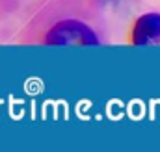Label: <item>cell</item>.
Listing matches in <instances>:
<instances>
[{"label":"cell","instance_id":"obj_2","mask_svg":"<svg viewBox=\"0 0 160 152\" xmlns=\"http://www.w3.org/2000/svg\"><path fill=\"white\" fill-rule=\"evenodd\" d=\"M134 45L145 46L160 41V13H145L142 15L132 30Z\"/></svg>","mask_w":160,"mask_h":152},{"label":"cell","instance_id":"obj_1","mask_svg":"<svg viewBox=\"0 0 160 152\" xmlns=\"http://www.w3.org/2000/svg\"><path fill=\"white\" fill-rule=\"evenodd\" d=\"M47 43L54 46H63V45L93 46V45H99V39L88 24L69 19V21H60L48 30Z\"/></svg>","mask_w":160,"mask_h":152}]
</instances>
